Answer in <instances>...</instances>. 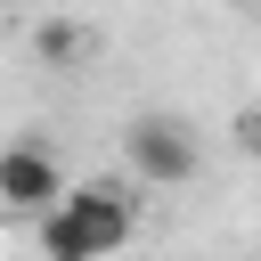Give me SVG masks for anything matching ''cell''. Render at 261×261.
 Returning <instances> with one entry per match:
<instances>
[{
  "label": "cell",
  "mask_w": 261,
  "mask_h": 261,
  "mask_svg": "<svg viewBox=\"0 0 261 261\" xmlns=\"http://www.w3.org/2000/svg\"><path fill=\"white\" fill-rule=\"evenodd\" d=\"M33 228H41L49 261H106L139 237V196H130V179H73V196Z\"/></svg>",
  "instance_id": "1"
},
{
  "label": "cell",
  "mask_w": 261,
  "mask_h": 261,
  "mask_svg": "<svg viewBox=\"0 0 261 261\" xmlns=\"http://www.w3.org/2000/svg\"><path fill=\"white\" fill-rule=\"evenodd\" d=\"M122 155H130V179H147V188H179L204 163V147H196V130L179 114H139L122 130Z\"/></svg>",
  "instance_id": "2"
},
{
  "label": "cell",
  "mask_w": 261,
  "mask_h": 261,
  "mask_svg": "<svg viewBox=\"0 0 261 261\" xmlns=\"http://www.w3.org/2000/svg\"><path fill=\"white\" fill-rule=\"evenodd\" d=\"M65 196H73V179H65V163H57L41 139H8V147H0V212L49 220Z\"/></svg>",
  "instance_id": "3"
},
{
  "label": "cell",
  "mask_w": 261,
  "mask_h": 261,
  "mask_svg": "<svg viewBox=\"0 0 261 261\" xmlns=\"http://www.w3.org/2000/svg\"><path fill=\"white\" fill-rule=\"evenodd\" d=\"M33 49H41L49 65H73L90 41H82V24H41V33H33Z\"/></svg>",
  "instance_id": "4"
},
{
  "label": "cell",
  "mask_w": 261,
  "mask_h": 261,
  "mask_svg": "<svg viewBox=\"0 0 261 261\" xmlns=\"http://www.w3.org/2000/svg\"><path fill=\"white\" fill-rule=\"evenodd\" d=\"M228 139H237V155H253V163H261V98H253V106H237Z\"/></svg>",
  "instance_id": "5"
},
{
  "label": "cell",
  "mask_w": 261,
  "mask_h": 261,
  "mask_svg": "<svg viewBox=\"0 0 261 261\" xmlns=\"http://www.w3.org/2000/svg\"><path fill=\"white\" fill-rule=\"evenodd\" d=\"M245 8H261V0H245Z\"/></svg>",
  "instance_id": "6"
}]
</instances>
